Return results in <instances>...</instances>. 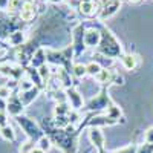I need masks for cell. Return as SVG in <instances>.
<instances>
[{
    "mask_svg": "<svg viewBox=\"0 0 153 153\" xmlns=\"http://www.w3.org/2000/svg\"><path fill=\"white\" fill-rule=\"evenodd\" d=\"M49 2H51V3H55V5H58V3H61V2H63V0H49Z\"/></svg>",
    "mask_w": 153,
    "mask_h": 153,
    "instance_id": "obj_39",
    "label": "cell"
},
{
    "mask_svg": "<svg viewBox=\"0 0 153 153\" xmlns=\"http://www.w3.org/2000/svg\"><path fill=\"white\" fill-rule=\"evenodd\" d=\"M6 109H8V100L0 98V112H6Z\"/></svg>",
    "mask_w": 153,
    "mask_h": 153,
    "instance_id": "obj_36",
    "label": "cell"
},
{
    "mask_svg": "<svg viewBox=\"0 0 153 153\" xmlns=\"http://www.w3.org/2000/svg\"><path fill=\"white\" fill-rule=\"evenodd\" d=\"M11 0H0V9H8Z\"/></svg>",
    "mask_w": 153,
    "mask_h": 153,
    "instance_id": "obj_37",
    "label": "cell"
},
{
    "mask_svg": "<svg viewBox=\"0 0 153 153\" xmlns=\"http://www.w3.org/2000/svg\"><path fill=\"white\" fill-rule=\"evenodd\" d=\"M66 101H68V104L71 106L72 110H80V109H83V104H84L81 94L76 91L75 87L66 89Z\"/></svg>",
    "mask_w": 153,
    "mask_h": 153,
    "instance_id": "obj_8",
    "label": "cell"
},
{
    "mask_svg": "<svg viewBox=\"0 0 153 153\" xmlns=\"http://www.w3.org/2000/svg\"><path fill=\"white\" fill-rule=\"evenodd\" d=\"M38 74H40L43 83L46 84V81L49 80V76H51V69H49V66H48V65H43L42 68H38Z\"/></svg>",
    "mask_w": 153,
    "mask_h": 153,
    "instance_id": "obj_27",
    "label": "cell"
},
{
    "mask_svg": "<svg viewBox=\"0 0 153 153\" xmlns=\"http://www.w3.org/2000/svg\"><path fill=\"white\" fill-rule=\"evenodd\" d=\"M144 141L149 144H153V126L149 127V129L144 132Z\"/></svg>",
    "mask_w": 153,
    "mask_h": 153,
    "instance_id": "obj_34",
    "label": "cell"
},
{
    "mask_svg": "<svg viewBox=\"0 0 153 153\" xmlns=\"http://www.w3.org/2000/svg\"><path fill=\"white\" fill-rule=\"evenodd\" d=\"M78 11L83 16H94L97 12V3L92 0H81L78 3Z\"/></svg>",
    "mask_w": 153,
    "mask_h": 153,
    "instance_id": "obj_15",
    "label": "cell"
},
{
    "mask_svg": "<svg viewBox=\"0 0 153 153\" xmlns=\"http://www.w3.org/2000/svg\"><path fill=\"white\" fill-rule=\"evenodd\" d=\"M17 124L20 126V129L25 132V135L28 136V139H32V141H38L45 133L43 130L40 129V126L37 124V121H34L32 118L26 117V115H20V117L16 118Z\"/></svg>",
    "mask_w": 153,
    "mask_h": 153,
    "instance_id": "obj_3",
    "label": "cell"
},
{
    "mask_svg": "<svg viewBox=\"0 0 153 153\" xmlns=\"http://www.w3.org/2000/svg\"><path fill=\"white\" fill-rule=\"evenodd\" d=\"M136 146L135 144H132V146H126V147H121V149H117L115 152H112V153H136Z\"/></svg>",
    "mask_w": 153,
    "mask_h": 153,
    "instance_id": "obj_30",
    "label": "cell"
},
{
    "mask_svg": "<svg viewBox=\"0 0 153 153\" xmlns=\"http://www.w3.org/2000/svg\"><path fill=\"white\" fill-rule=\"evenodd\" d=\"M89 139H91L92 146H94L98 152H103V150H104L106 138H104L103 132L100 130V127H91V129H89Z\"/></svg>",
    "mask_w": 153,
    "mask_h": 153,
    "instance_id": "obj_10",
    "label": "cell"
},
{
    "mask_svg": "<svg viewBox=\"0 0 153 153\" xmlns=\"http://www.w3.org/2000/svg\"><path fill=\"white\" fill-rule=\"evenodd\" d=\"M12 92H14V91H11L8 86H2V87H0V98L8 100V98L12 95Z\"/></svg>",
    "mask_w": 153,
    "mask_h": 153,
    "instance_id": "obj_33",
    "label": "cell"
},
{
    "mask_svg": "<svg viewBox=\"0 0 153 153\" xmlns=\"http://www.w3.org/2000/svg\"><path fill=\"white\" fill-rule=\"evenodd\" d=\"M110 104H112V101H110V98L107 95V91L103 89L95 98H92L86 104V109L87 110H103V109H107Z\"/></svg>",
    "mask_w": 153,
    "mask_h": 153,
    "instance_id": "obj_5",
    "label": "cell"
},
{
    "mask_svg": "<svg viewBox=\"0 0 153 153\" xmlns=\"http://www.w3.org/2000/svg\"><path fill=\"white\" fill-rule=\"evenodd\" d=\"M25 72H26V75L29 76V80H31V83L34 84V86H37V87H43V80H42V76H40V74H38V69H35V68H32L31 65L29 66H26L25 68Z\"/></svg>",
    "mask_w": 153,
    "mask_h": 153,
    "instance_id": "obj_14",
    "label": "cell"
},
{
    "mask_svg": "<svg viewBox=\"0 0 153 153\" xmlns=\"http://www.w3.org/2000/svg\"><path fill=\"white\" fill-rule=\"evenodd\" d=\"M37 147L40 149V150H43V152H49L51 147H52V139H51L49 136H46V135H43L37 141Z\"/></svg>",
    "mask_w": 153,
    "mask_h": 153,
    "instance_id": "obj_22",
    "label": "cell"
},
{
    "mask_svg": "<svg viewBox=\"0 0 153 153\" xmlns=\"http://www.w3.org/2000/svg\"><path fill=\"white\" fill-rule=\"evenodd\" d=\"M23 2H25V0H11L9 9H11V11H20L22 6H23Z\"/></svg>",
    "mask_w": 153,
    "mask_h": 153,
    "instance_id": "obj_32",
    "label": "cell"
},
{
    "mask_svg": "<svg viewBox=\"0 0 153 153\" xmlns=\"http://www.w3.org/2000/svg\"><path fill=\"white\" fill-rule=\"evenodd\" d=\"M23 74H26V72H25V68H23V66H20V65L12 66V72H11V76H9V78H11V80H16V81H20Z\"/></svg>",
    "mask_w": 153,
    "mask_h": 153,
    "instance_id": "obj_25",
    "label": "cell"
},
{
    "mask_svg": "<svg viewBox=\"0 0 153 153\" xmlns=\"http://www.w3.org/2000/svg\"><path fill=\"white\" fill-rule=\"evenodd\" d=\"M35 17V5L34 0H25L23 6L20 9V19L23 22H31Z\"/></svg>",
    "mask_w": 153,
    "mask_h": 153,
    "instance_id": "obj_11",
    "label": "cell"
},
{
    "mask_svg": "<svg viewBox=\"0 0 153 153\" xmlns=\"http://www.w3.org/2000/svg\"><path fill=\"white\" fill-rule=\"evenodd\" d=\"M120 8H121V0H107L106 3H103V6L100 9L98 19L100 20H107L112 16L117 14L120 11Z\"/></svg>",
    "mask_w": 153,
    "mask_h": 153,
    "instance_id": "obj_6",
    "label": "cell"
},
{
    "mask_svg": "<svg viewBox=\"0 0 153 153\" xmlns=\"http://www.w3.org/2000/svg\"><path fill=\"white\" fill-rule=\"evenodd\" d=\"M72 74L75 76H78V78H81V76L87 75V71H86V65H81V63H76V65L72 66Z\"/></svg>",
    "mask_w": 153,
    "mask_h": 153,
    "instance_id": "obj_26",
    "label": "cell"
},
{
    "mask_svg": "<svg viewBox=\"0 0 153 153\" xmlns=\"http://www.w3.org/2000/svg\"><path fill=\"white\" fill-rule=\"evenodd\" d=\"M106 115H107L110 120H113L115 123H118L120 118L123 117V110H121L120 106H117V104H113V103H112V104L106 109Z\"/></svg>",
    "mask_w": 153,
    "mask_h": 153,
    "instance_id": "obj_18",
    "label": "cell"
},
{
    "mask_svg": "<svg viewBox=\"0 0 153 153\" xmlns=\"http://www.w3.org/2000/svg\"><path fill=\"white\" fill-rule=\"evenodd\" d=\"M136 153H153V144L146 143V144H143V146H139V147L136 149Z\"/></svg>",
    "mask_w": 153,
    "mask_h": 153,
    "instance_id": "obj_31",
    "label": "cell"
},
{
    "mask_svg": "<svg viewBox=\"0 0 153 153\" xmlns=\"http://www.w3.org/2000/svg\"><path fill=\"white\" fill-rule=\"evenodd\" d=\"M120 58H121V65L127 71H133L138 65V57L133 55V54H123Z\"/></svg>",
    "mask_w": 153,
    "mask_h": 153,
    "instance_id": "obj_16",
    "label": "cell"
},
{
    "mask_svg": "<svg viewBox=\"0 0 153 153\" xmlns=\"http://www.w3.org/2000/svg\"><path fill=\"white\" fill-rule=\"evenodd\" d=\"M8 42H9L11 46H16V48L22 46V45L25 43V32H22V31L11 32L9 37H8Z\"/></svg>",
    "mask_w": 153,
    "mask_h": 153,
    "instance_id": "obj_17",
    "label": "cell"
},
{
    "mask_svg": "<svg viewBox=\"0 0 153 153\" xmlns=\"http://www.w3.org/2000/svg\"><path fill=\"white\" fill-rule=\"evenodd\" d=\"M31 153H46V152H43V150H40V149H38V147H35Z\"/></svg>",
    "mask_w": 153,
    "mask_h": 153,
    "instance_id": "obj_38",
    "label": "cell"
},
{
    "mask_svg": "<svg viewBox=\"0 0 153 153\" xmlns=\"http://www.w3.org/2000/svg\"><path fill=\"white\" fill-rule=\"evenodd\" d=\"M84 32H86V28L83 25H76L72 31V48H74V52L75 55L78 57L83 54V51L86 49L84 46Z\"/></svg>",
    "mask_w": 153,
    "mask_h": 153,
    "instance_id": "obj_4",
    "label": "cell"
},
{
    "mask_svg": "<svg viewBox=\"0 0 153 153\" xmlns=\"http://www.w3.org/2000/svg\"><path fill=\"white\" fill-rule=\"evenodd\" d=\"M112 124H117L113 120H110L107 115L104 117H94L91 121H89V126L91 127H100V126H112Z\"/></svg>",
    "mask_w": 153,
    "mask_h": 153,
    "instance_id": "obj_19",
    "label": "cell"
},
{
    "mask_svg": "<svg viewBox=\"0 0 153 153\" xmlns=\"http://www.w3.org/2000/svg\"><path fill=\"white\" fill-rule=\"evenodd\" d=\"M35 147H37V143H35V141H32V139H26L25 143L20 144L19 152H20V153H31Z\"/></svg>",
    "mask_w": 153,
    "mask_h": 153,
    "instance_id": "obj_24",
    "label": "cell"
},
{
    "mask_svg": "<svg viewBox=\"0 0 153 153\" xmlns=\"http://www.w3.org/2000/svg\"><path fill=\"white\" fill-rule=\"evenodd\" d=\"M98 153H103V152H98Z\"/></svg>",
    "mask_w": 153,
    "mask_h": 153,
    "instance_id": "obj_41",
    "label": "cell"
},
{
    "mask_svg": "<svg viewBox=\"0 0 153 153\" xmlns=\"http://www.w3.org/2000/svg\"><path fill=\"white\" fill-rule=\"evenodd\" d=\"M86 71H87V75L97 76L101 71H103V66H101L100 63H97V61H91L89 65H86Z\"/></svg>",
    "mask_w": 153,
    "mask_h": 153,
    "instance_id": "obj_23",
    "label": "cell"
},
{
    "mask_svg": "<svg viewBox=\"0 0 153 153\" xmlns=\"http://www.w3.org/2000/svg\"><path fill=\"white\" fill-rule=\"evenodd\" d=\"M11 72H12V65H9V63H3V65H0V75L3 76H11Z\"/></svg>",
    "mask_w": 153,
    "mask_h": 153,
    "instance_id": "obj_28",
    "label": "cell"
},
{
    "mask_svg": "<svg viewBox=\"0 0 153 153\" xmlns=\"http://www.w3.org/2000/svg\"><path fill=\"white\" fill-rule=\"evenodd\" d=\"M19 95H20V98H22V103H23L25 106H28V104L32 103L34 100H37V97L40 95V87L34 86L32 89H29V91L19 92Z\"/></svg>",
    "mask_w": 153,
    "mask_h": 153,
    "instance_id": "obj_13",
    "label": "cell"
},
{
    "mask_svg": "<svg viewBox=\"0 0 153 153\" xmlns=\"http://www.w3.org/2000/svg\"><path fill=\"white\" fill-rule=\"evenodd\" d=\"M71 112H72V109H71V106L68 104V101H65V103H57L55 110H54L55 117H68Z\"/></svg>",
    "mask_w": 153,
    "mask_h": 153,
    "instance_id": "obj_20",
    "label": "cell"
},
{
    "mask_svg": "<svg viewBox=\"0 0 153 153\" xmlns=\"http://www.w3.org/2000/svg\"><path fill=\"white\" fill-rule=\"evenodd\" d=\"M43 65H46V49L45 48H38L35 52L32 54V58H31V66L38 69L42 68Z\"/></svg>",
    "mask_w": 153,
    "mask_h": 153,
    "instance_id": "obj_12",
    "label": "cell"
},
{
    "mask_svg": "<svg viewBox=\"0 0 153 153\" xmlns=\"http://www.w3.org/2000/svg\"><path fill=\"white\" fill-rule=\"evenodd\" d=\"M101 43L100 46L97 48L98 54L101 55H106L109 58H117V57H121L123 55V48H121V43L117 40V37L112 34L110 29L107 28H101Z\"/></svg>",
    "mask_w": 153,
    "mask_h": 153,
    "instance_id": "obj_1",
    "label": "cell"
},
{
    "mask_svg": "<svg viewBox=\"0 0 153 153\" xmlns=\"http://www.w3.org/2000/svg\"><path fill=\"white\" fill-rule=\"evenodd\" d=\"M101 43V31L97 28H89L84 32V46L91 48V49H97Z\"/></svg>",
    "mask_w": 153,
    "mask_h": 153,
    "instance_id": "obj_9",
    "label": "cell"
},
{
    "mask_svg": "<svg viewBox=\"0 0 153 153\" xmlns=\"http://www.w3.org/2000/svg\"><path fill=\"white\" fill-rule=\"evenodd\" d=\"M8 112H0V129L8 126Z\"/></svg>",
    "mask_w": 153,
    "mask_h": 153,
    "instance_id": "obj_35",
    "label": "cell"
},
{
    "mask_svg": "<svg viewBox=\"0 0 153 153\" xmlns=\"http://www.w3.org/2000/svg\"><path fill=\"white\" fill-rule=\"evenodd\" d=\"M0 136H2L5 141H9V143L16 141V132H14V129H12L9 124L0 129Z\"/></svg>",
    "mask_w": 153,
    "mask_h": 153,
    "instance_id": "obj_21",
    "label": "cell"
},
{
    "mask_svg": "<svg viewBox=\"0 0 153 153\" xmlns=\"http://www.w3.org/2000/svg\"><path fill=\"white\" fill-rule=\"evenodd\" d=\"M74 48L72 45L68 46L66 49L63 51H54V49H46V61L51 63V65H57L63 69H66L68 72L71 68V63H72V55H74Z\"/></svg>",
    "mask_w": 153,
    "mask_h": 153,
    "instance_id": "obj_2",
    "label": "cell"
},
{
    "mask_svg": "<svg viewBox=\"0 0 153 153\" xmlns=\"http://www.w3.org/2000/svg\"><path fill=\"white\" fill-rule=\"evenodd\" d=\"M34 84L31 83V80H20L19 83V91L20 92H25V91H29V89H32Z\"/></svg>",
    "mask_w": 153,
    "mask_h": 153,
    "instance_id": "obj_29",
    "label": "cell"
},
{
    "mask_svg": "<svg viewBox=\"0 0 153 153\" xmlns=\"http://www.w3.org/2000/svg\"><path fill=\"white\" fill-rule=\"evenodd\" d=\"M130 2H139V0H130Z\"/></svg>",
    "mask_w": 153,
    "mask_h": 153,
    "instance_id": "obj_40",
    "label": "cell"
},
{
    "mask_svg": "<svg viewBox=\"0 0 153 153\" xmlns=\"http://www.w3.org/2000/svg\"><path fill=\"white\" fill-rule=\"evenodd\" d=\"M23 109H25V104L22 103L20 95L17 92H12V95L8 98V109H6V112L17 118V117H20V115H23Z\"/></svg>",
    "mask_w": 153,
    "mask_h": 153,
    "instance_id": "obj_7",
    "label": "cell"
}]
</instances>
